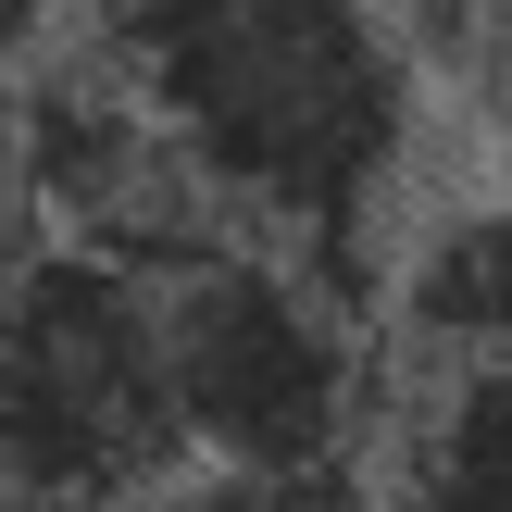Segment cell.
Returning <instances> with one entry per match:
<instances>
[{
    "label": "cell",
    "mask_w": 512,
    "mask_h": 512,
    "mask_svg": "<svg viewBox=\"0 0 512 512\" xmlns=\"http://www.w3.org/2000/svg\"><path fill=\"white\" fill-rule=\"evenodd\" d=\"M225 238L350 275L413 163V38L388 0H75Z\"/></svg>",
    "instance_id": "obj_1"
},
{
    "label": "cell",
    "mask_w": 512,
    "mask_h": 512,
    "mask_svg": "<svg viewBox=\"0 0 512 512\" xmlns=\"http://www.w3.org/2000/svg\"><path fill=\"white\" fill-rule=\"evenodd\" d=\"M163 363H175L188 463L275 475L300 500L350 488L363 438L400 425L388 350H375L350 275L263 250V238H213L163 275Z\"/></svg>",
    "instance_id": "obj_2"
},
{
    "label": "cell",
    "mask_w": 512,
    "mask_h": 512,
    "mask_svg": "<svg viewBox=\"0 0 512 512\" xmlns=\"http://www.w3.org/2000/svg\"><path fill=\"white\" fill-rule=\"evenodd\" d=\"M188 463L163 275L25 238L0 275V512H125Z\"/></svg>",
    "instance_id": "obj_3"
},
{
    "label": "cell",
    "mask_w": 512,
    "mask_h": 512,
    "mask_svg": "<svg viewBox=\"0 0 512 512\" xmlns=\"http://www.w3.org/2000/svg\"><path fill=\"white\" fill-rule=\"evenodd\" d=\"M13 213L38 238L113 250V263L175 275L188 250H213L225 225L200 213V188L175 175L163 125L125 100V75L100 50H63V63L25 75V138H13Z\"/></svg>",
    "instance_id": "obj_4"
},
{
    "label": "cell",
    "mask_w": 512,
    "mask_h": 512,
    "mask_svg": "<svg viewBox=\"0 0 512 512\" xmlns=\"http://www.w3.org/2000/svg\"><path fill=\"white\" fill-rule=\"evenodd\" d=\"M388 350L413 375H463L512 350V200H475V213H438L413 238L388 288Z\"/></svg>",
    "instance_id": "obj_5"
},
{
    "label": "cell",
    "mask_w": 512,
    "mask_h": 512,
    "mask_svg": "<svg viewBox=\"0 0 512 512\" xmlns=\"http://www.w3.org/2000/svg\"><path fill=\"white\" fill-rule=\"evenodd\" d=\"M400 500L413 512H512V350L400 388Z\"/></svg>",
    "instance_id": "obj_6"
},
{
    "label": "cell",
    "mask_w": 512,
    "mask_h": 512,
    "mask_svg": "<svg viewBox=\"0 0 512 512\" xmlns=\"http://www.w3.org/2000/svg\"><path fill=\"white\" fill-rule=\"evenodd\" d=\"M125 512H313L300 488H275V475H225V463H175L163 488H138Z\"/></svg>",
    "instance_id": "obj_7"
},
{
    "label": "cell",
    "mask_w": 512,
    "mask_h": 512,
    "mask_svg": "<svg viewBox=\"0 0 512 512\" xmlns=\"http://www.w3.org/2000/svg\"><path fill=\"white\" fill-rule=\"evenodd\" d=\"M13 138H25V75H13V50H0V200H13Z\"/></svg>",
    "instance_id": "obj_8"
},
{
    "label": "cell",
    "mask_w": 512,
    "mask_h": 512,
    "mask_svg": "<svg viewBox=\"0 0 512 512\" xmlns=\"http://www.w3.org/2000/svg\"><path fill=\"white\" fill-rule=\"evenodd\" d=\"M38 13H50V0H0V50H25V38H38Z\"/></svg>",
    "instance_id": "obj_9"
},
{
    "label": "cell",
    "mask_w": 512,
    "mask_h": 512,
    "mask_svg": "<svg viewBox=\"0 0 512 512\" xmlns=\"http://www.w3.org/2000/svg\"><path fill=\"white\" fill-rule=\"evenodd\" d=\"M313 512H413V500H363V488H325Z\"/></svg>",
    "instance_id": "obj_10"
},
{
    "label": "cell",
    "mask_w": 512,
    "mask_h": 512,
    "mask_svg": "<svg viewBox=\"0 0 512 512\" xmlns=\"http://www.w3.org/2000/svg\"><path fill=\"white\" fill-rule=\"evenodd\" d=\"M450 13H463V25H500V38H512V0H450Z\"/></svg>",
    "instance_id": "obj_11"
}]
</instances>
